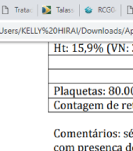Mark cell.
<instances>
[{"label": "cell", "mask_w": 133, "mask_h": 151, "mask_svg": "<svg viewBox=\"0 0 133 151\" xmlns=\"http://www.w3.org/2000/svg\"><path fill=\"white\" fill-rule=\"evenodd\" d=\"M42 14H51V8H50V6L42 7Z\"/></svg>", "instance_id": "6da1fadb"}, {"label": "cell", "mask_w": 133, "mask_h": 151, "mask_svg": "<svg viewBox=\"0 0 133 151\" xmlns=\"http://www.w3.org/2000/svg\"><path fill=\"white\" fill-rule=\"evenodd\" d=\"M85 12L86 13H92V8H90V7H87V8H85Z\"/></svg>", "instance_id": "7a4b0ae2"}]
</instances>
